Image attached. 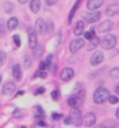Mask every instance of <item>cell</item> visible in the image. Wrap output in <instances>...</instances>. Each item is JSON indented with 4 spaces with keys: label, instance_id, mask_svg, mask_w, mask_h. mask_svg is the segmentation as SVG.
Returning <instances> with one entry per match:
<instances>
[{
    "label": "cell",
    "instance_id": "obj_35",
    "mask_svg": "<svg viewBox=\"0 0 119 128\" xmlns=\"http://www.w3.org/2000/svg\"><path fill=\"white\" fill-rule=\"evenodd\" d=\"M22 114H23V112H20L19 109H16V110L13 112V116H14V118H18V116H20Z\"/></svg>",
    "mask_w": 119,
    "mask_h": 128
},
{
    "label": "cell",
    "instance_id": "obj_39",
    "mask_svg": "<svg viewBox=\"0 0 119 128\" xmlns=\"http://www.w3.org/2000/svg\"><path fill=\"white\" fill-rule=\"evenodd\" d=\"M37 124L41 126V127H45V126H46V123H45L44 120H37Z\"/></svg>",
    "mask_w": 119,
    "mask_h": 128
},
{
    "label": "cell",
    "instance_id": "obj_42",
    "mask_svg": "<svg viewBox=\"0 0 119 128\" xmlns=\"http://www.w3.org/2000/svg\"><path fill=\"white\" fill-rule=\"evenodd\" d=\"M95 128H108V126L106 124H99V126H96Z\"/></svg>",
    "mask_w": 119,
    "mask_h": 128
},
{
    "label": "cell",
    "instance_id": "obj_32",
    "mask_svg": "<svg viewBox=\"0 0 119 128\" xmlns=\"http://www.w3.org/2000/svg\"><path fill=\"white\" fill-rule=\"evenodd\" d=\"M24 60H26V68H30L31 64H32L31 56H30V55H24Z\"/></svg>",
    "mask_w": 119,
    "mask_h": 128
},
{
    "label": "cell",
    "instance_id": "obj_21",
    "mask_svg": "<svg viewBox=\"0 0 119 128\" xmlns=\"http://www.w3.org/2000/svg\"><path fill=\"white\" fill-rule=\"evenodd\" d=\"M51 59H52V55H49L44 62H41V63H40V70H45V69L50 66V64H51Z\"/></svg>",
    "mask_w": 119,
    "mask_h": 128
},
{
    "label": "cell",
    "instance_id": "obj_26",
    "mask_svg": "<svg viewBox=\"0 0 119 128\" xmlns=\"http://www.w3.org/2000/svg\"><path fill=\"white\" fill-rule=\"evenodd\" d=\"M109 74L110 77H114V78H119V68H113L109 70Z\"/></svg>",
    "mask_w": 119,
    "mask_h": 128
},
{
    "label": "cell",
    "instance_id": "obj_23",
    "mask_svg": "<svg viewBox=\"0 0 119 128\" xmlns=\"http://www.w3.org/2000/svg\"><path fill=\"white\" fill-rule=\"evenodd\" d=\"M80 2H81V0H77V2H76V4H74V6L72 8V10H70V13H69V17H68V23H72V19H73V17H74V13H76V10L78 9Z\"/></svg>",
    "mask_w": 119,
    "mask_h": 128
},
{
    "label": "cell",
    "instance_id": "obj_2",
    "mask_svg": "<svg viewBox=\"0 0 119 128\" xmlns=\"http://www.w3.org/2000/svg\"><path fill=\"white\" fill-rule=\"evenodd\" d=\"M69 118H70L72 123H74V126H77V127L82 126V118H83V116H82L80 109L72 108L70 109V113H69Z\"/></svg>",
    "mask_w": 119,
    "mask_h": 128
},
{
    "label": "cell",
    "instance_id": "obj_20",
    "mask_svg": "<svg viewBox=\"0 0 119 128\" xmlns=\"http://www.w3.org/2000/svg\"><path fill=\"white\" fill-rule=\"evenodd\" d=\"M12 72H13V77L17 81H19L20 77H22V72H20V66L19 64H16V66L13 67V69H12Z\"/></svg>",
    "mask_w": 119,
    "mask_h": 128
},
{
    "label": "cell",
    "instance_id": "obj_30",
    "mask_svg": "<svg viewBox=\"0 0 119 128\" xmlns=\"http://www.w3.org/2000/svg\"><path fill=\"white\" fill-rule=\"evenodd\" d=\"M13 40H14L16 48H19V46H20V40H19V35H14V36H13Z\"/></svg>",
    "mask_w": 119,
    "mask_h": 128
},
{
    "label": "cell",
    "instance_id": "obj_31",
    "mask_svg": "<svg viewBox=\"0 0 119 128\" xmlns=\"http://www.w3.org/2000/svg\"><path fill=\"white\" fill-rule=\"evenodd\" d=\"M51 98H52V100H59V91L58 90H54L52 92H51Z\"/></svg>",
    "mask_w": 119,
    "mask_h": 128
},
{
    "label": "cell",
    "instance_id": "obj_46",
    "mask_svg": "<svg viewBox=\"0 0 119 128\" xmlns=\"http://www.w3.org/2000/svg\"><path fill=\"white\" fill-rule=\"evenodd\" d=\"M0 82H2V76H0Z\"/></svg>",
    "mask_w": 119,
    "mask_h": 128
},
{
    "label": "cell",
    "instance_id": "obj_43",
    "mask_svg": "<svg viewBox=\"0 0 119 128\" xmlns=\"http://www.w3.org/2000/svg\"><path fill=\"white\" fill-rule=\"evenodd\" d=\"M22 95H24V91H19V92L16 95V98H19V96H22Z\"/></svg>",
    "mask_w": 119,
    "mask_h": 128
},
{
    "label": "cell",
    "instance_id": "obj_44",
    "mask_svg": "<svg viewBox=\"0 0 119 128\" xmlns=\"http://www.w3.org/2000/svg\"><path fill=\"white\" fill-rule=\"evenodd\" d=\"M18 3H19V4H26L27 0H18Z\"/></svg>",
    "mask_w": 119,
    "mask_h": 128
},
{
    "label": "cell",
    "instance_id": "obj_24",
    "mask_svg": "<svg viewBox=\"0 0 119 128\" xmlns=\"http://www.w3.org/2000/svg\"><path fill=\"white\" fill-rule=\"evenodd\" d=\"M44 46H41V45H37L35 49H34V54H35V56L36 58H40V56H42V54H44Z\"/></svg>",
    "mask_w": 119,
    "mask_h": 128
},
{
    "label": "cell",
    "instance_id": "obj_4",
    "mask_svg": "<svg viewBox=\"0 0 119 128\" xmlns=\"http://www.w3.org/2000/svg\"><path fill=\"white\" fill-rule=\"evenodd\" d=\"M100 17H101L100 12L92 10V12H90V13H86L83 16V19L86 20V22H88V23H95V22H97V20L100 19Z\"/></svg>",
    "mask_w": 119,
    "mask_h": 128
},
{
    "label": "cell",
    "instance_id": "obj_11",
    "mask_svg": "<svg viewBox=\"0 0 119 128\" xmlns=\"http://www.w3.org/2000/svg\"><path fill=\"white\" fill-rule=\"evenodd\" d=\"M14 90H16V84L13 82H6L4 86H3L2 94L3 95H10V94H13Z\"/></svg>",
    "mask_w": 119,
    "mask_h": 128
},
{
    "label": "cell",
    "instance_id": "obj_22",
    "mask_svg": "<svg viewBox=\"0 0 119 128\" xmlns=\"http://www.w3.org/2000/svg\"><path fill=\"white\" fill-rule=\"evenodd\" d=\"M17 27H18V19L16 17L9 18V20H8V28L9 30H16Z\"/></svg>",
    "mask_w": 119,
    "mask_h": 128
},
{
    "label": "cell",
    "instance_id": "obj_13",
    "mask_svg": "<svg viewBox=\"0 0 119 128\" xmlns=\"http://www.w3.org/2000/svg\"><path fill=\"white\" fill-rule=\"evenodd\" d=\"M104 4V0H88L87 2V8L90 10H96Z\"/></svg>",
    "mask_w": 119,
    "mask_h": 128
},
{
    "label": "cell",
    "instance_id": "obj_1",
    "mask_svg": "<svg viewBox=\"0 0 119 128\" xmlns=\"http://www.w3.org/2000/svg\"><path fill=\"white\" fill-rule=\"evenodd\" d=\"M109 91L105 87H97L94 92V102L95 104H104L108 99H109Z\"/></svg>",
    "mask_w": 119,
    "mask_h": 128
},
{
    "label": "cell",
    "instance_id": "obj_3",
    "mask_svg": "<svg viewBox=\"0 0 119 128\" xmlns=\"http://www.w3.org/2000/svg\"><path fill=\"white\" fill-rule=\"evenodd\" d=\"M116 45V37L114 35H106L102 40V49L105 50H112Z\"/></svg>",
    "mask_w": 119,
    "mask_h": 128
},
{
    "label": "cell",
    "instance_id": "obj_6",
    "mask_svg": "<svg viewBox=\"0 0 119 128\" xmlns=\"http://www.w3.org/2000/svg\"><path fill=\"white\" fill-rule=\"evenodd\" d=\"M84 46V40L83 38H74L72 42H70V45H69V49L72 52H77L80 49H82Z\"/></svg>",
    "mask_w": 119,
    "mask_h": 128
},
{
    "label": "cell",
    "instance_id": "obj_37",
    "mask_svg": "<svg viewBox=\"0 0 119 128\" xmlns=\"http://www.w3.org/2000/svg\"><path fill=\"white\" fill-rule=\"evenodd\" d=\"M56 2H58V0H46V4L51 6V5H55V4H56Z\"/></svg>",
    "mask_w": 119,
    "mask_h": 128
},
{
    "label": "cell",
    "instance_id": "obj_27",
    "mask_svg": "<svg viewBox=\"0 0 119 128\" xmlns=\"http://www.w3.org/2000/svg\"><path fill=\"white\" fill-rule=\"evenodd\" d=\"M94 36H95V30L94 28H91L87 32H84V38H87V40H91Z\"/></svg>",
    "mask_w": 119,
    "mask_h": 128
},
{
    "label": "cell",
    "instance_id": "obj_5",
    "mask_svg": "<svg viewBox=\"0 0 119 128\" xmlns=\"http://www.w3.org/2000/svg\"><path fill=\"white\" fill-rule=\"evenodd\" d=\"M104 62V54H102V51H95L91 59H90V63L92 64L94 67L96 66H99V64H101Z\"/></svg>",
    "mask_w": 119,
    "mask_h": 128
},
{
    "label": "cell",
    "instance_id": "obj_25",
    "mask_svg": "<svg viewBox=\"0 0 119 128\" xmlns=\"http://www.w3.org/2000/svg\"><path fill=\"white\" fill-rule=\"evenodd\" d=\"M3 8H4V10H5L6 13H12V12H13V9H14L13 4L10 3V2H5L4 5H3Z\"/></svg>",
    "mask_w": 119,
    "mask_h": 128
},
{
    "label": "cell",
    "instance_id": "obj_47",
    "mask_svg": "<svg viewBox=\"0 0 119 128\" xmlns=\"http://www.w3.org/2000/svg\"><path fill=\"white\" fill-rule=\"evenodd\" d=\"M20 128H26V127H23V126H22V127H20Z\"/></svg>",
    "mask_w": 119,
    "mask_h": 128
},
{
    "label": "cell",
    "instance_id": "obj_8",
    "mask_svg": "<svg viewBox=\"0 0 119 128\" xmlns=\"http://www.w3.org/2000/svg\"><path fill=\"white\" fill-rule=\"evenodd\" d=\"M73 77H74V70H73L72 68H64V69L60 72V78H62V81H64V82L70 81Z\"/></svg>",
    "mask_w": 119,
    "mask_h": 128
},
{
    "label": "cell",
    "instance_id": "obj_7",
    "mask_svg": "<svg viewBox=\"0 0 119 128\" xmlns=\"http://www.w3.org/2000/svg\"><path fill=\"white\" fill-rule=\"evenodd\" d=\"M96 123V115L94 113H87L84 115V118H82V124L86 127H92Z\"/></svg>",
    "mask_w": 119,
    "mask_h": 128
},
{
    "label": "cell",
    "instance_id": "obj_36",
    "mask_svg": "<svg viewBox=\"0 0 119 128\" xmlns=\"http://www.w3.org/2000/svg\"><path fill=\"white\" fill-rule=\"evenodd\" d=\"M42 92H45V87H38L35 91V95H38V94H42Z\"/></svg>",
    "mask_w": 119,
    "mask_h": 128
},
{
    "label": "cell",
    "instance_id": "obj_14",
    "mask_svg": "<svg viewBox=\"0 0 119 128\" xmlns=\"http://www.w3.org/2000/svg\"><path fill=\"white\" fill-rule=\"evenodd\" d=\"M113 28V22L112 20H105V22H102L100 26H99V28H97V31L99 32H109L110 30Z\"/></svg>",
    "mask_w": 119,
    "mask_h": 128
},
{
    "label": "cell",
    "instance_id": "obj_16",
    "mask_svg": "<svg viewBox=\"0 0 119 128\" xmlns=\"http://www.w3.org/2000/svg\"><path fill=\"white\" fill-rule=\"evenodd\" d=\"M40 8H41V2H40V0H31L30 9H31L32 13H37L40 10Z\"/></svg>",
    "mask_w": 119,
    "mask_h": 128
},
{
    "label": "cell",
    "instance_id": "obj_9",
    "mask_svg": "<svg viewBox=\"0 0 119 128\" xmlns=\"http://www.w3.org/2000/svg\"><path fill=\"white\" fill-rule=\"evenodd\" d=\"M35 28H36V32H37V34H40V35H42L44 32H46V23H45V20L41 19V18H38V19L36 20Z\"/></svg>",
    "mask_w": 119,
    "mask_h": 128
},
{
    "label": "cell",
    "instance_id": "obj_17",
    "mask_svg": "<svg viewBox=\"0 0 119 128\" xmlns=\"http://www.w3.org/2000/svg\"><path fill=\"white\" fill-rule=\"evenodd\" d=\"M68 105L70 106V108H78V106H81L82 104L80 102V100H78L77 96L73 95V96H70V98L68 99Z\"/></svg>",
    "mask_w": 119,
    "mask_h": 128
},
{
    "label": "cell",
    "instance_id": "obj_34",
    "mask_svg": "<svg viewBox=\"0 0 119 128\" xmlns=\"http://www.w3.org/2000/svg\"><path fill=\"white\" fill-rule=\"evenodd\" d=\"M51 118H52L54 120H58V119L63 118V115H62L60 113H52V114H51Z\"/></svg>",
    "mask_w": 119,
    "mask_h": 128
},
{
    "label": "cell",
    "instance_id": "obj_28",
    "mask_svg": "<svg viewBox=\"0 0 119 128\" xmlns=\"http://www.w3.org/2000/svg\"><path fill=\"white\" fill-rule=\"evenodd\" d=\"M108 100H109V102L113 104V105L119 102V98H118V96H115V95H109V99H108Z\"/></svg>",
    "mask_w": 119,
    "mask_h": 128
},
{
    "label": "cell",
    "instance_id": "obj_33",
    "mask_svg": "<svg viewBox=\"0 0 119 128\" xmlns=\"http://www.w3.org/2000/svg\"><path fill=\"white\" fill-rule=\"evenodd\" d=\"M5 60H6V58H5V52L0 51V66H3V64L5 63Z\"/></svg>",
    "mask_w": 119,
    "mask_h": 128
},
{
    "label": "cell",
    "instance_id": "obj_38",
    "mask_svg": "<svg viewBox=\"0 0 119 128\" xmlns=\"http://www.w3.org/2000/svg\"><path fill=\"white\" fill-rule=\"evenodd\" d=\"M64 123H66V124H70V123H72V120H70L69 116H66V119H64Z\"/></svg>",
    "mask_w": 119,
    "mask_h": 128
},
{
    "label": "cell",
    "instance_id": "obj_40",
    "mask_svg": "<svg viewBox=\"0 0 119 128\" xmlns=\"http://www.w3.org/2000/svg\"><path fill=\"white\" fill-rule=\"evenodd\" d=\"M48 26H49V27L46 28V31H51V28H52V22H51V20H50V22L48 23Z\"/></svg>",
    "mask_w": 119,
    "mask_h": 128
},
{
    "label": "cell",
    "instance_id": "obj_29",
    "mask_svg": "<svg viewBox=\"0 0 119 128\" xmlns=\"http://www.w3.org/2000/svg\"><path fill=\"white\" fill-rule=\"evenodd\" d=\"M35 77H38V78H46V72L45 70H37L35 73Z\"/></svg>",
    "mask_w": 119,
    "mask_h": 128
},
{
    "label": "cell",
    "instance_id": "obj_15",
    "mask_svg": "<svg viewBox=\"0 0 119 128\" xmlns=\"http://www.w3.org/2000/svg\"><path fill=\"white\" fill-rule=\"evenodd\" d=\"M28 45L32 50L37 46V36H36L35 32H32V31H30V35H28Z\"/></svg>",
    "mask_w": 119,
    "mask_h": 128
},
{
    "label": "cell",
    "instance_id": "obj_12",
    "mask_svg": "<svg viewBox=\"0 0 119 128\" xmlns=\"http://www.w3.org/2000/svg\"><path fill=\"white\" fill-rule=\"evenodd\" d=\"M83 32H84V23H83V20H78L73 28V34L76 36H81Z\"/></svg>",
    "mask_w": 119,
    "mask_h": 128
},
{
    "label": "cell",
    "instance_id": "obj_19",
    "mask_svg": "<svg viewBox=\"0 0 119 128\" xmlns=\"http://www.w3.org/2000/svg\"><path fill=\"white\" fill-rule=\"evenodd\" d=\"M35 109H36V115H35L36 120H42V119L45 118V112L42 110V108H41L40 105H36Z\"/></svg>",
    "mask_w": 119,
    "mask_h": 128
},
{
    "label": "cell",
    "instance_id": "obj_10",
    "mask_svg": "<svg viewBox=\"0 0 119 128\" xmlns=\"http://www.w3.org/2000/svg\"><path fill=\"white\" fill-rule=\"evenodd\" d=\"M105 12H106L108 16H110V17L119 14V4H118V3H115V4H110L109 6L106 8Z\"/></svg>",
    "mask_w": 119,
    "mask_h": 128
},
{
    "label": "cell",
    "instance_id": "obj_18",
    "mask_svg": "<svg viewBox=\"0 0 119 128\" xmlns=\"http://www.w3.org/2000/svg\"><path fill=\"white\" fill-rule=\"evenodd\" d=\"M99 44H100V38L96 37V36H94V37L90 40L88 45H87V50H94L96 46H99Z\"/></svg>",
    "mask_w": 119,
    "mask_h": 128
},
{
    "label": "cell",
    "instance_id": "obj_45",
    "mask_svg": "<svg viewBox=\"0 0 119 128\" xmlns=\"http://www.w3.org/2000/svg\"><path fill=\"white\" fill-rule=\"evenodd\" d=\"M115 116L119 119V108H118V109H116V112H115Z\"/></svg>",
    "mask_w": 119,
    "mask_h": 128
},
{
    "label": "cell",
    "instance_id": "obj_41",
    "mask_svg": "<svg viewBox=\"0 0 119 128\" xmlns=\"http://www.w3.org/2000/svg\"><path fill=\"white\" fill-rule=\"evenodd\" d=\"M114 90H115V92H116V94L119 95V83H116V84H115V87H114Z\"/></svg>",
    "mask_w": 119,
    "mask_h": 128
}]
</instances>
